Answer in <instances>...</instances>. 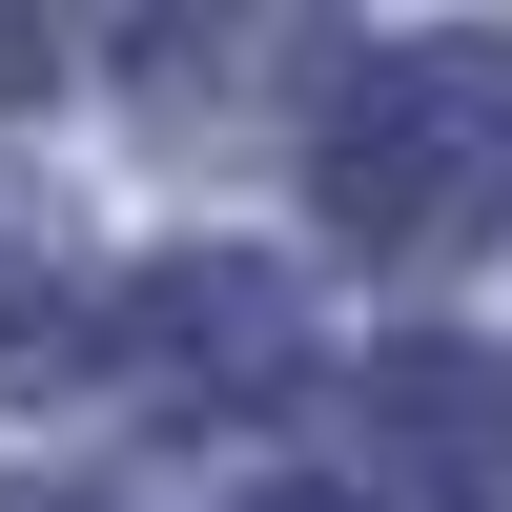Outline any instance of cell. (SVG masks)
<instances>
[{"label": "cell", "mask_w": 512, "mask_h": 512, "mask_svg": "<svg viewBox=\"0 0 512 512\" xmlns=\"http://www.w3.org/2000/svg\"><path fill=\"white\" fill-rule=\"evenodd\" d=\"M328 492L349 512H512V349H472V328L369 349L328 410Z\"/></svg>", "instance_id": "obj_2"}, {"label": "cell", "mask_w": 512, "mask_h": 512, "mask_svg": "<svg viewBox=\"0 0 512 512\" xmlns=\"http://www.w3.org/2000/svg\"><path fill=\"white\" fill-rule=\"evenodd\" d=\"M287 267H226V246H185V267H144V287H103V390H185V410H226V390H267L287 369Z\"/></svg>", "instance_id": "obj_3"}, {"label": "cell", "mask_w": 512, "mask_h": 512, "mask_svg": "<svg viewBox=\"0 0 512 512\" xmlns=\"http://www.w3.org/2000/svg\"><path fill=\"white\" fill-rule=\"evenodd\" d=\"M0 512H82V492H0Z\"/></svg>", "instance_id": "obj_4"}, {"label": "cell", "mask_w": 512, "mask_h": 512, "mask_svg": "<svg viewBox=\"0 0 512 512\" xmlns=\"http://www.w3.org/2000/svg\"><path fill=\"white\" fill-rule=\"evenodd\" d=\"M308 205L369 267H451L512 226V41H369L308 123Z\"/></svg>", "instance_id": "obj_1"}]
</instances>
